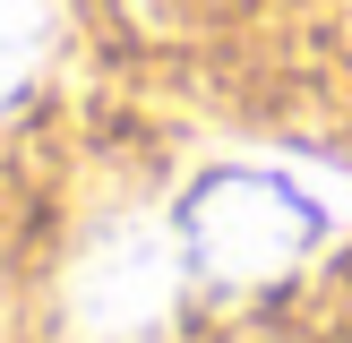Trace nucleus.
I'll return each instance as SVG.
<instances>
[{"mask_svg": "<svg viewBox=\"0 0 352 343\" xmlns=\"http://www.w3.org/2000/svg\"><path fill=\"white\" fill-rule=\"evenodd\" d=\"M181 240H189V266L198 274L258 283V274H284L318 240V206L301 189H284V180H258V172H215L181 206Z\"/></svg>", "mask_w": 352, "mask_h": 343, "instance_id": "2", "label": "nucleus"}, {"mask_svg": "<svg viewBox=\"0 0 352 343\" xmlns=\"http://www.w3.org/2000/svg\"><path fill=\"white\" fill-rule=\"evenodd\" d=\"M52 26H60V17H52V0H0V112H9V103L43 78Z\"/></svg>", "mask_w": 352, "mask_h": 343, "instance_id": "3", "label": "nucleus"}, {"mask_svg": "<svg viewBox=\"0 0 352 343\" xmlns=\"http://www.w3.org/2000/svg\"><path fill=\"white\" fill-rule=\"evenodd\" d=\"M189 240L181 223L146 215H103L60 266V335L69 343H172L189 300Z\"/></svg>", "mask_w": 352, "mask_h": 343, "instance_id": "1", "label": "nucleus"}]
</instances>
